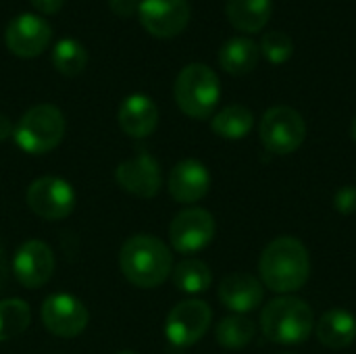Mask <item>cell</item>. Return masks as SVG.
<instances>
[{
	"mask_svg": "<svg viewBox=\"0 0 356 354\" xmlns=\"http://www.w3.org/2000/svg\"><path fill=\"white\" fill-rule=\"evenodd\" d=\"M265 298L263 284L248 273H232L219 286V300L225 309L242 315L257 311Z\"/></svg>",
	"mask_w": 356,
	"mask_h": 354,
	"instance_id": "obj_16",
	"label": "cell"
},
{
	"mask_svg": "<svg viewBox=\"0 0 356 354\" xmlns=\"http://www.w3.org/2000/svg\"><path fill=\"white\" fill-rule=\"evenodd\" d=\"M52 65L65 77L79 75L88 65V50L75 38H63L52 48Z\"/></svg>",
	"mask_w": 356,
	"mask_h": 354,
	"instance_id": "obj_22",
	"label": "cell"
},
{
	"mask_svg": "<svg viewBox=\"0 0 356 354\" xmlns=\"http://www.w3.org/2000/svg\"><path fill=\"white\" fill-rule=\"evenodd\" d=\"M225 13L236 29L257 33L269 23L273 13V0H227Z\"/></svg>",
	"mask_w": 356,
	"mask_h": 354,
	"instance_id": "obj_19",
	"label": "cell"
},
{
	"mask_svg": "<svg viewBox=\"0 0 356 354\" xmlns=\"http://www.w3.org/2000/svg\"><path fill=\"white\" fill-rule=\"evenodd\" d=\"M261 48L250 38H232L219 50V65L229 75H246L259 65Z\"/></svg>",
	"mask_w": 356,
	"mask_h": 354,
	"instance_id": "obj_20",
	"label": "cell"
},
{
	"mask_svg": "<svg viewBox=\"0 0 356 354\" xmlns=\"http://www.w3.org/2000/svg\"><path fill=\"white\" fill-rule=\"evenodd\" d=\"M67 123L65 115L54 104H35L19 119L13 138L17 146L27 154H46L54 150L63 136Z\"/></svg>",
	"mask_w": 356,
	"mask_h": 354,
	"instance_id": "obj_5",
	"label": "cell"
},
{
	"mask_svg": "<svg viewBox=\"0 0 356 354\" xmlns=\"http://www.w3.org/2000/svg\"><path fill=\"white\" fill-rule=\"evenodd\" d=\"M211 319L213 311L204 300H181L167 315L165 336L177 348L192 346L207 334V330L211 328Z\"/></svg>",
	"mask_w": 356,
	"mask_h": 354,
	"instance_id": "obj_7",
	"label": "cell"
},
{
	"mask_svg": "<svg viewBox=\"0 0 356 354\" xmlns=\"http://www.w3.org/2000/svg\"><path fill=\"white\" fill-rule=\"evenodd\" d=\"M138 17L154 38H175L190 23L188 0H140Z\"/></svg>",
	"mask_w": 356,
	"mask_h": 354,
	"instance_id": "obj_11",
	"label": "cell"
},
{
	"mask_svg": "<svg viewBox=\"0 0 356 354\" xmlns=\"http://www.w3.org/2000/svg\"><path fill=\"white\" fill-rule=\"evenodd\" d=\"M27 207L46 221L67 219L75 209V190L67 179L40 177L27 190Z\"/></svg>",
	"mask_w": 356,
	"mask_h": 354,
	"instance_id": "obj_8",
	"label": "cell"
},
{
	"mask_svg": "<svg viewBox=\"0 0 356 354\" xmlns=\"http://www.w3.org/2000/svg\"><path fill=\"white\" fill-rule=\"evenodd\" d=\"M108 6L117 17H131L138 13L140 0H108Z\"/></svg>",
	"mask_w": 356,
	"mask_h": 354,
	"instance_id": "obj_28",
	"label": "cell"
},
{
	"mask_svg": "<svg viewBox=\"0 0 356 354\" xmlns=\"http://www.w3.org/2000/svg\"><path fill=\"white\" fill-rule=\"evenodd\" d=\"M261 142L263 146L280 156L296 152L307 138V123L302 115L292 106H273L261 119Z\"/></svg>",
	"mask_w": 356,
	"mask_h": 354,
	"instance_id": "obj_6",
	"label": "cell"
},
{
	"mask_svg": "<svg viewBox=\"0 0 356 354\" xmlns=\"http://www.w3.org/2000/svg\"><path fill=\"white\" fill-rule=\"evenodd\" d=\"M117 354H138V353H134V351H121V353H117Z\"/></svg>",
	"mask_w": 356,
	"mask_h": 354,
	"instance_id": "obj_32",
	"label": "cell"
},
{
	"mask_svg": "<svg viewBox=\"0 0 356 354\" xmlns=\"http://www.w3.org/2000/svg\"><path fill=\"white\" fill-rule=\"evenodd\" d=\"M88 309L71 294H52L42 305V321L46 330L58 338H75L88 325Z\"/></svg>",
	"mask_w": 356,
	"mask_h": 354,
	"instance_id": "obj_12",
	"label": "cell"
},
{
	"mask_svg": "<svg viewBox=\"0 0 356 354\" xmlns=\"http://www.w3.org/2000/svg\"><path fill=\"white\" fill-rule=\"evenodd\" d=\"M261 52L265 54V58L273 65H284L286 61H290V56L294 54V42L286 31L273 29L267 31L261 40Z\"/></svg>",
	"mask_w": 356,
	"mask_h": 354,
	"instance_id": "obj_26",
	"label": "cell"
},
{
	"mask_svg": "<svg viewBox=\"0 0 356 354\" xmlns=\"http://www.w3.org/2000/svg\"><path fill=\"white\" fill-rule=\"evenodd\" d=\"M213 131L225 140H242L254 127V115L244 104H229L219 111L211 121Z\"/></svg>",
	"mask_w": 356,
	"mask_h": 354,
	"instance_id": "obj_21",
	"label": "cell"
},
{
	"mask_svg": "<svg viewBox=\"0 0 356 354\" xmlns=\"http://www.w3.org/2000/svg\"><path fill=\"white\" fill-rule=\"evenodd\" d=\"M117 184L138 196V198H152L156 196V192L163 186V173H161V165L156 163L154 156L142 152L134 159L123 161L117 171H115Z\"/></svg>",
	"mask_w": 356,
	"mask_h": 354,
	"instance_id": "obj_14",
	"label": "cell"
},
{
	"mask_svg": "<svg viewBox=\"0 0 356 354\" xmlns=\"http://www.w3.org/2000/svg\"><path fill=\"white\" fill-rule=\"evenodd\" d=\"M173 96L181 113L192 119H207L219 104L221 83L209 65L190 63L179 71L173 86Z\"/></svg>",
	"mask_w": 356,
	"mask_h": 354,
	"instance_id": "obj_4",
	"label": "cell"
},
{
	"mask_svg": "<svg viewBox=\"0 0 356 354\" xmlns=\"http://www.w3.org/2000/svg\"><path fill=\"white\" fill-rule=\"evenodd\" d=\"M215 238V219L207 209H186L169 225V242L181 255H194L207 248Z\"/></svg>",
	"mask_w": 356,
	"mask_h": 354,
	"instance_id": "obj_9",
	"label": "cell"
},
{
	"mask_svg": "<svg viewBox=\"0 0 356 354\" xmlns=\"http://www.w3.org/2000/svg\"><path fill=\"white\" fill-rule=\"evenodd\" d=\"M317 338L332 351H342L356 340V319L344 309H332L323 313L317 323Z\"/></svg>",
	"mask_w": 356,
	"mask_h": 354,
	"instance_id": "obj_18",
	"label": "cell"
},
{
	"mask_svg": "<svg viewBox=\"0 0 356 354\" xmlns=\"http://www.w3.org/2000/svg\"><path fill=\"white\" fill-rule=\"evenodd\" d=\"M31 319L29 307L21 298H6L0 303V340L21 336Z\"/></svg>",
	"mask_w": 356,
	"mask_h": 354,
	"instance_id": "obj_25",
	"label": "cell"
},
{
	"mask_svg": "<svg viewBox=\"0 0 356 354\" xmlns=\"http://www.w3.org/2000/svg\"><path fill=\"white\" fill-rule=\"evenodd\" d=\"M254 334H257V325L242 315H229V317L221 319L217 330H215L217 342L229 351H238V348L248 346L252 342Z\"/></svg>",
	"mask_w": 356,
	"mask_h": 354,
	"instance_id": "obj_24",
	"label": "cell"
},
{
	"mask_svg": "<svg viewBox=\"0 0 356 354\" xmlns=\"http://www.w3.org/2000/svg\"><path fill=\"white\" fill-rule=\"evenodd\" d=\"M350 136H353V140L356 142V117L355 121H353V125H350Z\"/></svg>",
	"mask_w": 356,
	"mask_h": 354,
	"instance_id": "obj_31",
	"label": "cell"
},
{
	"mask_svg": "<svg viewBox=\"0 0 356 354\" xmlns=\"http://www.w3.org/2000/svg\"><path fill=\"white\" fill-rule=\"evenodd\" d=\"M261 284L277 294H292L300 290L311 275V259L307 246L292 236L275 238L259 261Z\"/></svg>",
	"mask_w": 356,
	"mask_h": 354,
	"instance_id": "obj_1",
	"label": "cell"
},
{
	"mask_svg": "<svg viewBox=\"0 0 356 354\" xmlns=\"http://www.w3.org/2000/svg\"><path fill=\"white\" fill-rule=\"evenodd\" d=\"M334 207L342 215L356 213V186H342L334 196Z\"/></svg>",
	"mask_w": 356,
	"mask_h": 354,
	"instance_id": "obj_27",
	"label": "cell"
},
{
	"mask_svg": "<svg viewBox=\"0 0 356 354\" xmlns=\"http://www.w3.org/2000/svg\"><path fill=\"white\" fill-rule=\"evenodd\" d=\"M119 127L131 138H146L159 125V108L146 94H129L117 111Z\"/></svg>",
	"mask_w": 356,
	"mask_h": 354,
	"instance_id": "obj_17",
	"label": "cell"
},
{
	"mask_svg": "<svg viewBox=\"0 0 356 354\" xmlns=\"http://www.w3.org/2000/svg\"><path fill=\"white\" fill-rule=\"evenodd\" d=\"M13 131H15V125L10 123V119L6 115L0 113V142L8 140L13 136Z\"/></svg>",
	"mask_w": 356,
	"mask_h": 354,
	"instance_id": "obj_30",
	"label": "cell"
},
{
	"mask_svg": "<svg viewBox=\"0 0 356 354\" xmlns=\"http://www.w3.org/2000/svg\"><path fill=\"white\" fill-rule=\"evenodd\" d=\"M13 273L23 288L38 290L54 273V255L42 240H27L13 257Z\"/></svg>",
	"mask_w": 356,
	"mask_h": 354,
	"instance_id": "obj_13",
	"label": "cell"
},
{
	"mask_svg": "<svg viewBox=\"0 0 356 354\" xmlns=\"http://www.w3.org/2000/svg\"><path fill=\"white\" fill-rule=\"evenodd\" d=\"M173 284L177 290L186 292V294H200L207 292L211 282H213V273L209 269L207 263L198 261V259H186L181 261L173 271Z\"/></svg>",
	"mask_w": 356,
	"mask_h": 354,
	"instance_id": "obj_23",
	"label": "cell"
},
{
	"mask_svg": "<svg viewBox=\"0 0 356 354\" xmlns=\"http://www.w3.org/2000/svg\"><path fill=\"white\" fill-rule=\"evenodd\" d=\"M315 325V313L302 298L280 296L261 313V330L267 340L277 344H302L309 340Z\"/></svg>",
	"mask_w": 356,
	"mask_h": 354,
	"instance_id": "obj_3",
	"label": "cell"
},
{
	"mask_svg": "<svg viewBox=\"0 0 356 354\" xmlns=\"http://www.w3.org/2000/svg\"><path fill=\"white\" fill-rule=\"evenodd\" d=\"M31 2V6L35 8V10H40V13H44V15H54V13H58L60 8H63V4H65V0H29Z\"/></svg>",
	"mask_w": 356,
	"mask_h": 354,
	"instance_id": "obj_29",
	"label": "cell"
},
{
	"mask_svg": "<svg viewBox=\"0 0 356 354\" xmlns=\"http://www.w3.org/2000/svg\"><path fill=\"white\" fill-rule=\"evenodd\" d=\"M4 40H6L8 50L15 56L33 58V56H40L48 48L52 40V29L44 17L33 15V13H23L8 21Z\"/></svg>",
	"mask_w": 356,
	"mask_h": 354,
	"instance_id": "obj_10",
	"label": "cell"
},
{
	"mask_svg": "<svg viewBox=\"0 0 356 354\" xmlns=\"http://www.w3.org/2000/svg\"><path fill=\"white\" fill-rule=\"evenodd\" d=\"M167 188H169V194L173 196V200H177L181 204H192V202L202 200L209 194L211 173L200 161L186 159V161H179L171 169Z\"/></svg>",
	"mask_w": 356,
	"mask_h": 354,
	"instance_id": "obj_15",
	"label": "cell"
},
{
	"mask_svg": "<svg viewBox=\"0 0 356 354\" xmlns=\"http://www.w3.org/2000/svg\"><path fill=\"white\" fill-rule=\"evenodd\" d=\"M119 265L136 288H159L173 271L171 250L163 240L150 234H138L125 240L119 252Z\"/></svg>",
	"mask_w": 356,
	"mask_h": 354,
	"instance_id": "obj_2",
	"label": "cell"
},
{
	"mask_svg": "<svg viewBox=\"0 0 356 354\" xmlns=\"http://www.w3.org/2000/svg\"><path fill=\"white\" fill-rule=\"evenodd\" d=\"M284 354H292V353H284Z\"/></svg>",
	"mask_w": 356,
	"mask_h": 354,
	"instance_id": "obj_33",
	"label": "cell"
}]
</instances>
